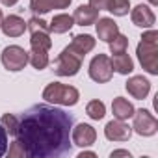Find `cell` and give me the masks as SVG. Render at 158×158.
<instances>
[{"label":"cell","instance_id":"cell-1","mask_svg":"<svg viewBox=\"0 0 158 158\" xmlns=\"http://www.w3.org/2000/svg\"><path fill=\"white\" fill-rule=\"evenodd\" d=\"M74 117L61 108L34 104L21 114L17 141L28 158H58L71 152V130Z\"/></svg>","mask_w":158,"mask_h":158},{"label":"cell","instance_id":"cell-2","mask_svg":"<svg viewBox=\"0 0 158 158\" xmlns=\"http://www.w3.org/2000/svg\"><path fill=\"white\" fill-rule=\"evenodd\" d=\"M138 60L149 74H158V32L149 30L138 45Z\"/></svg>","mask_w":158,"mask_h":158},{"label":"cell","instance_id":"cell-3","mask_svg":"<svg viewBox=\"0 0 158 158\" xmlns=\"http://www.w3.org/2000/svg\"><path fill=\"white\" fill-rule=\"evenodd\" d=\"M43 99L47 102L52 104H61V106H74L80 99V93H78L76 88L73 86H65L60 82H52L45 88L43 91Z\"/></svg>","mask_w":158,"mask_h":158},{"label":"cell","instance_id":"cell-4","mask_svg":"<svg viewBox=\"0 0 158 158\" xmlns=\"http://www.w3.org/2000/svg\"><path fill=\"white\" fill-rule=\"evenodd\" d=\"M26 28L30 30V45H32V48H45V50H48L52 47L50 30H48V24L43 19L32 17L26 23Z\"/></svg>","mask_w":158,"mask_h":158},{"label":"cell","instance_id":"cell-5","mask_svg":"<svg viewBox=\"0 0 158 158\" xmlns=\"http://www.w3.org/2000/svg\"><path fill=\"white\" fill-rule=\"evenodd\" d=\"M82 60L80 56H76L69 47H65L60 56L54 60V73L58 76H74L82 67Z\"/></svg>","mask_w":158,"mask_h":158},{"label":"cell","instance_id":"cell-6","mask_svg":"<svg viewBox=\"0 0 158 158\" xmlns=\"http://www.w3.org/2000/svg\"><path fill=\"white\" fill-rule=\"evenodd\" d=\"M28 60H30L28 52L23 47H19V45H10V47H6L2 50V65L8 71L17 73L21 69H24L26 63H28Z\"/></svg>","mask_w":158,"mask_h":158},{"label":"cell","instance_id":"cell-7","mask_svg":"<svg viewBox=\"0 0 158 158\" xmlns=\"http://www.w3.org/2000/svg\"><path fill=\"white\" fill-rule=\"evenodd\" d=\"M89 76L91 80L99 82V84H106L112 80L114 76V67H112V60L106 54H97L91 63H89Z\"/></svg>","mask_w":158,"mask_h":158},{"label":"cell","instance_id":"cell-8","mask_svg":"<svg viewBox=\"0 0 158 158\" xmlns=\"http://www.w3.org/2000/svg\"><path fill=\"white\" fill-rule=\"evenodd\" d=\"M134 125H132V128H134V132L136 134H139V136H152V134H156V130H158V121H156V117L149 112V110H134Z\"/></svg>","mask_w":158,"mask_h":158},{"label":"cell","instance_id":"cell-9","mask_svg":"<svg viewBox=\"0 0 158 158\" xmlns=\"http://www.w3.org/2000/svg\"><path fill=\"white\" fill-rule=\"evenodd\" d=\"M71 139H73L74 145H78V147H89V145L95 143L97 132H95V128H93L91 125L82 123V125H78V127H74V128L71 130Z\"/></svg>","mask_w":158,"mask_h":158},{"label":"cell","instance_id":"cell-10","mask_svg":"<svg viewBox=\"0 0 158 158\" xmlns=\"http://www.w3.org/2000/svg\"><path fill=\"white\" fill-rule=\"evenodd\" d=\"M104 136L110 141H128L132 136V127H128L125 121H110L104 127Z\"/></svg>","mask_w":158,"mask_h":158},{"label":"cell","instance_id":"cell-11","mask_svg":"<svg viewBox=\"0 0 158 158\" xmlns=\"http://www.w3.org/2000/svg\"><path fill=\"white\" fill-rule=\"evenodd\" d=\"M125 88H127L128 95H132L138 101H143L149 95V91H151V82L147 80V78H143V76H132V78H128V82L125 84Z\"/></svg>","mask_w":158,"mask_h":158},{"label":"cell","instance_id":"cell-12","mask_svg":"<svg viewBox=\"0 0 158 158\" xmlns=\"http://www.w3.org/2000/svg\"><path fill=\"white\" fill-rule=\"evenodd\" d=\"M0 28H2L4 35H8V37H19V35L24 34L26 23H24V19L19 17V15H8V17L2 19Z\"/></svg>","mask_w":158,"mask_h":158},{"label":"cell","instance_id":"cell-13","mask_svg":"<svg viewBox=\"0 0 158 158\" xmlns=\"http://www.w3.org/2000/svg\"><path fill=\"white\" fill-rule=\"evenodd\" d=\"M130 17H132V23H134L136 26H139V28H152V24H154V21H156L152 10H151L149 6H143V4L136 6V8L132 10Z\"/></svg>","mask_w":158,"mask_h":158},{"label":"cell","instance_id":"cell-14","mask_svg":"<svg viewBox=\"0 0 158 158\" xmlns=\"http://www.w3.org/2000/svg\"><path fill=\"white\" fill-rule=\"evenodd\" d=\"M95 24H97V35H99V39L104 41V43H110V41L119 34V26H117V23H115L114 19H110V17L97 19Z\"/></svg>","mask_w":158,"mask_h":158},{"label":"cell","instance_id":"cell-15","mask_svg":"<svg viewBox=\"0 0 158 158\" xmlns=\"http://www.w3.org/2000/svg\"><path fill=\"white\" fill-rule=\"evenodd\" d=\"M71 0H30V10L37 13H48L50 10H65Z\"/></svg>","mask_w":158,"mask_h":158},{"label":"cell","instance_id":"cell-16","mask_svg":"<svg viewBox=\"0 0 158 158\" xmlns=\"http://www.w3.org/2000/svg\"><path fill=\"white\" fill-rule=\"evenodd\" d=\"M69 48H71L76 56L84 58L88 52H91V50L95 48V39H93L91 35H88V34L74 35V37H73V41H71V45H69Z\"/></svg>","mask_w":158,"mask_h":158},{"label":"cell","instance_id":"cell-17","mask_svg":"<svg viewBox=\"0 0 158 158\" xmlns=\"http://www.w3.org/2000/svg\"><path fill=\"white\" fill-rule=\"evenodd\" d=\"M74 23L80 24V26H89V24H95L97 19H99V10L91 8V6H78L74 10V15H73Z\"/></svg>","mask_w":158,"mask_h":158},{"label":"cell","instance_id":"cell-18","mask_svg":"<svg viewBox=\"0 0 158 158\" xmlns=\"http://www.w3.org/2000/svg\"><path fill=\"white\" fill-rule=\"evenodd\" d=\"M112 112H114V117L119 119V121H127L134 115V106L132 102H128L127 99L123 97H115L114 102H112Z\"/></svg>","mask_w":158,"mask_h":158},{"label":"cell","instance_id":"cell-19","mask_svg":"<svg viewBox=\"0 0 158 158\" xmlns=\"http://www.w3.org/2000/svg\"><path fill=\"white\" fill-rule=\"evenodd\" d=\"M110 60H112V67H114V71H117L119 74H130V73L134 71V61H132V58H130L127 52L114 54Z\"/></svg>","mask_w":158,"mask_h":158},{"label":"cell","instance_id":"cell-20","mask_svg":"<svg viewBox=\"0 0 158 158\" xmlns=\"http://www.w3.org/2000/svg\"><path fill=\"white\" fill-rule=\"evenodd\" d=\"M73 26H74V19H73L71 15H67V13H61V15H56V17L50 21L48 30H50L52 34H65V32H69Z\"/></svg>","mask_w":158,"mask_h":158},{"label":"cell","instance_id":"cell-21","mask_svg":"<svg viewBox=\"0 0 158 158\" xmlns=\"http://www.w3.org/2000/svg\"><path fill=\"white\" fill-rule=\"evenodd\" d=\"M28 56H30V63L37 69V71H41V69H45L47 65H48V50H45V48H32L30 52H28Z\"/></svg>","mask_w":158,"mask_h":158},{"label":"cell","instance_id":"cell-22","mask_svg":"<svg viewBox=\"0 0 158 158\" xmlns=\"http://www.w3.org/2000/svg\"><path fill=\"white\" fill-rule=\"evenodd\" d=\"M86 114H88L91 119L99 121V119L104 117V114H106V106H104L102 101H91V102H88V106H86Z\"/></svg>","mask_w":158,"mask_h":158},{"label":"cell","instance_id":"cell-23","mask_svg":"<svg viewBox=\"0 0 158 158\" xmlns=\"http://www.w3.org/2000/svg\"><path fill=\"white\" fill-rule=\"evenodd\" d=\"M128 10H130V0H112L108 6V11L114 13L115 17H125Z\"/></svg>","mask_w":158,"mask_h":158},{"label":"cell","instance_id":"cell-24","mask_svg":"<svg viewBox=\"0 0 158 158\" xmlns=\"http://www.w3.org/2000/svg\"><path fill=\"white\" fill-rule=\"evenodd\" d=\"M0 125L6 128V132L10 136H15L17 134V125H19V117L13 115V114H4L2 119H0Z\"/></svg>","mask_w":158,"mask_h":158},{"label":"cell","instance_id":"cell-25","mask_svg":"<svg viewBox=\"0 0 158 158\" xmlns=\"http://www.w3.org/2000/svg\"><path fill=\"white\" fill-rule=\"evenodd\" d=\"M127 47H128V37L123 35V34H117V35L110 41V50H112V54L127 52Z\"/></svg>","mask_w":158,"mask_h":158},{"label":"cell","instance_id":"cell-26","mask_svg":"<svg viewBox=\"0 0 158 158\" xmlns=\"http://www.w3.org/2000/svg\"><path fill=\"white\" fill-rule=\"evenodd\" d=\"M10 156L11 158H24L26 156V151H24V147L19 141H13L11 147H10Z\"/></svg>","mask_w":158,"mask_h":158},{"label":"cell","instance_id":"cell-27","mask_svg":"<svg viewBox=\"0 0 158 158\" xmlns=\"http://www.w3.org/2000/svg\"><path fill=\"white\" fill-rule=\"evenodd\" d=\"M6 152H8V132L0 125V156H4Z\"/></svg>","mask_w":158,"mask_h":158},{"label":"cell","instance_id":"cell-28","mask_svg":"<svg viewBox=\"0 0 158 158\" xmlns=\"http://www.w3.org/2000/svg\"><path fill=\"white\" fill-rule=\"evenodd\" d=\"M110 2H112V0H89V6L95 8V10H99V11H102V10L108 11Z\"/></svg>","mask_w":158,"mask_h":158},{"label":"cell","instance_id":"cell-29","mask_svg":"<svg viewBox=\"0 0 158 158\" xmlns=\"http://www.w3.org/2000/svg\"><path fill=\"white\" fill-rule=\"evenodd\" d=\"M110 156H112V158H115V156H128V158H130V152H128V151H123V149H121V151H114V152H112Z\"/></svg>","mask_w":158,"mask_h":158},{"label":"cell","instance_id":"cell-30","mask_svg":"<svg viewBox=\"0 0 158 158\" xmlns=\"http://www.w3.org/2000/svg\"><path fill=\"white\" fill-rule=\"evenodd\" d=\"M97 154L95 152H91V151H88V152H80L78 154V158H95Z\"/></svg>","mask_w":158,"mask_h":158},{"label":"cell","instance_id":"cell-31","mask_svg":"<svg viewBox=\"0 0 158 158\" xmlns=\"http://www.w3.org/2000/svg\"><path fill=\"white\" fill-rule=\"evenodd\" d=\"M0 2H2L4 6H8V8H11V6H15L19 0H0Z\"/></svg>","mask_w":158,"mask_h":158},{"label":"cell","instance_id":"cell-32","mask_svg":"<svg viewBox=\"0 0 158 158\" xmlns=\"http://www.w3.org/2000/svg\"><path fill=\"white\" fill-rule=\"evenodd\" d=\"M149 4H151V6H156V4H158V0H149Z\"/></svg>","mask_w":158,"mask_h":158},{"label":"cell","instance_id":"cell-33","mask_svg":"<svg viewBox=\"0 0 158 158\" xmlns=\"http://www.w3.org/2000/svg\"><path fill=\"white\" fill-rule=\"evenodd\" d=\"M2 19H4V17H2V10H0V24H2Z\"/></svg>","mask_w":158,"mask_h":158}]
</instances>
